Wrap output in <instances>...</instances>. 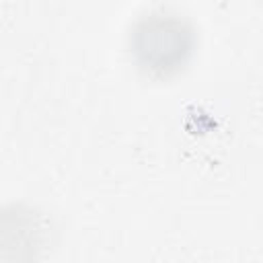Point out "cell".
Listing matches in <instances>:
<instances>
[{
  "mask_svg": "<svg viewBox=\"0 0 263 263\" xmlns=\"http://www.w3.org/2000/svg\"><path fill=\"white\" fill-rule=\"evenodd\" d=\"M193 31L191 27L164 12H152L140 18L132 31L129 47L138 68L154 78H166L179 72L193 51Z\"/></svg>",
  "mask_w": 263,
  "mask_h": 263,
  "instance_id": "1",
  "label": "cell"
}]
</instances>
